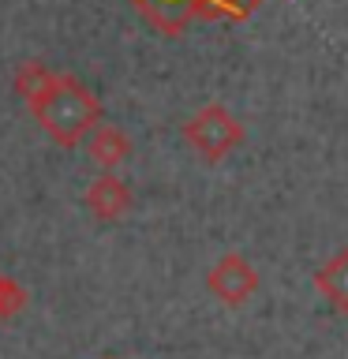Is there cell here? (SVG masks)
Masks as SVG:
<instances>
[{"mask_svg": "<svg viewBox=\"0 0 348 359\" xmlns=\"http://www.w3.org/2000/svg\"><path fill=\"white\" fill-rule=\"evenodd\" d=\"M27 109L41 123V131L64 150H75L101 123V97L86 83H79L75 75H60V72L49 75L45 90Z\"/></svg>", "mask_w": 348, "mask_h": 359, "instance_id": "cell-1", "label": "cell"}, {"mask_svg": "<svg viewBox=\"0 0 348 359\" xmlns=\"http://www.w3.org/2000/svg\"><path fill=\"white\" fill-rule=\"evenodd\" d=\"M184 142L202 161H221V157H229L243 142V123L225 105H202L184 123Z\"/></svg>", "mask_w": 348, "mask_h": 359, "instance_id": "cell-2", "label": "cell"}, {"mask_svg": "<svg viewBox=\"0 0 348 359\" xmlns=\"http://www.w3.org/2000/svg\"><path fill=\"white\" fill-rule=\"evenodd\" d=\"M206 288L225 303V307H243V303L258 292V269L247 262L243 255L229 251V255H221L218 262L210 266Z\"/></svg>", "mask_w": 348, "mask_h": 359, "instance_id": "cell-3", "label": "cell"}, {"mask_svg": "<svg viewBox=\"0 0 348 359\" xmlns=\"http://www.w3.org/2000/svg\"><path fill=\"white\" fill-rule=\"evenodd\" d=\"M83 202L98 221H120L123 213L131 210V187L123 184L116 172H101L94 184L86 187Z\"/></svg>", "mask_w": 348, "mask_h": 359, "instance_id": "cell-4", "label": "cell"}, {"mask_svg": "<svg viewBox=\"0 0 348 359\" xmlns=\"http://www.w3.org/2000/svg\"><path fill=\"white\" fill-rule=\"evenodd\" d=\"M86 154L101 172H116V168L131 157V139L116 128V123H98V128L86 135Z\"/></svg>", "mask_w": 348, "mask_h": 359, "instance_id": "cell-5", "label": "cell"}, {"mask_svg": "<svg viewBox=\"0 0 348 359\" xmlns=\"http://www.w3.org/2000/svg\"><path fill=\"white\" fill-rule=\"evenodd\" d=\"M314 288H319L337 311L348 314V247H344V251H337L326 266H319V273H314Z\"/></svg>", "mask_w": 348, "mask_h": 359, "instance_id": "cell-6", "label": "cell"}, {"mask_svg": "<svg viewBox=\"0 0 348 359\" xmlns=\"http://www.w3.org/2000/svg\"><path fill=\"white\" fill-rule=\"evenodd\" d=\"M49 75H53V67H49V64H41V60H27V64H19V72H15V94L30 105V101L45 90Z\"/></svg>", "mask_w": 348, "mask_h": 359, "instance_id": "cell-7", "label": "cell"}, {"mask_svg": "<svg viewBox=\"0 0 348 359\" xmlns=\"http://www.w3.org/2000/svg\"><path fill=\"white\" fill-rule=\"evenodd\" d=\"M27 303H30V292L22 288V280H15L11 273H0V322L15 318Z\"/></svg>", "mask_w": 348, "mask_h": 359, "instance_id": "cell-8", "label": "cell"}, {"mask_svg": "<svg viewBox=\"0 0 348 359\" xmlns=\"http://www.w3.org/2000/svg\"><path fill=\"white\" fill-rule=\"evenodd\" d=\"M229 4L236 8V11H240V15L247 19V15H251V11L258 8V4H262V0H229Z\"/></svg>", "mask_w": 348, "mask_h": 359, "instance_id": "cell-9", "label": "cell"}]
</instances>
